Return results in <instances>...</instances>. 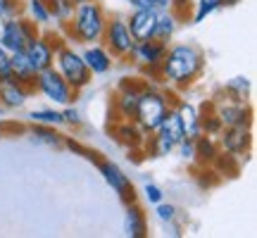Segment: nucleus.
<instances>
[{
    "mask_svg": "<svg viewBox=\"0 0 257 238\" xmlns=\"http://www.w3.org/2000/svg\"><path fill=\"white\" fill-rule=\"evenodd\" d=\"M205 69V53L193 43H176L167 48L162 64H160V79L174 88H188Z\"/></svg>",
    "mask_w": 257,
    "mask_h": 238,
    "instance_id": "obj_1",
    "label": "nucleus"
},
{
    "mask_svg": "<svg viewBox=\"0 0 257 238\" xmlns=\"http://www.w3.org/2000/svg\"><path fill=\"white\" fill-rule=\"evenodd\" d=\"M105 24H107L105 8L100 3H95V0H86V3H79L74 8L72 19L62 29L67 34V41L81 43V46H91V43H100L102 41Z\"/></svg>",
    "mask_w": 257,
    "mask_h": 238,
    "instance_id": "obj_2",
    "label": "nucleus"
},
{
    "mask_svg": "<svg viewBox=\"0 0 257 238\" xmlns=\"http://www.w3.org/2000/svg\"><path fill=\"white\" fill-rule=\"evenodd\" d=\"M172 110V102H169V95L162 91L153 88L150 83L143 86L141 91V98H138V105H136V112H134V122L138 124V129L150 136L155 134L162 119L167 117V112Z\"/></svg>",
    "mask_w": 257,
    "mask_h": 238,
    "instance_id": "obj_3",
    "label": "nucleus"
},
{
    "mask_svg": "<svg viewBox=\"0 0 257 238\" xmlns=\"http://www.w3.org/2000/svg\"><path fill=\"white\" fill-rule=\"evenodd\" d=\"M55 69L62 74L64 81L69 83L76 93L83 91V88L93 81V74L88 72L81 53L74 50L72 43H64V46H60L55 50Z\"/></svg>",
    "mask_w": 257,
    "mask_h": 238,
    "instance_id": "obj_4",
    "label": "nucleus"
},
{
    "mask_svg": "<svg viewBox=\"0 0 257 238\" xmlns=\"http://www.w3.org/2000/svg\"><path fill=\"white\" fill-rule=\"evenodd\" d=\"M34 91H38L43 98H48V100L55 102V105H62V107L64 105H72L76 100V91L64 81V76L57 72L55 67H48V69L36 74Z\"/></svg>",
    "mask_w": 257,
    "mask_h": 238,
    "instance_id": "obj_5",
    "label": "nucleus"
},
{
    "mask_svg": "<svg viewBox=\"0 0 257 238\" xmlns=\"http://www.w3.org/2000/svg\"><path fill=\"white\" fill-rule=\"evenodd\" d=\"M38 34V27L27 19L24 15L19 17H10L0 22V48H5L8 53H17L24 50L27 43Z\"/></svg>",
    "mask_w": 257,
    "mask_h": 238,
    "instance_id": "obj_6",
    "label": "nucleus"
},
{
    "mask_svg": "<svg viewBox=\"0 0 257 238\" xmlns=\"http://www.w3.org/2000/svg\"><path fill=\"white\" fill-rule=\"evenodd\" d=\"M100 43L107 48V53H110L114 60H128V57H131V50L136 46V41L131 36L124 17H107V24H105Z\"/></svg>",
    "mask_w": 257,
    "mask_h": 238,
    "instance_id": "obj_7",
    "label": "nucleus"
},
{
    "mask_svg": "<svg viewBox=\"0 0 257 238\" xmlns=\"http://www.w3.org/2000/svg\"><path fill=\"white\" fill-rule=\"evenodd\" d=\"M95 167H98V172L102 174L105 183L112 188V193H117V198H119L124 205L136 200V188H134L131 179L124 174V169H121L117 162L105 160V157H95Z\"/></svg>",
    "mask_w": 257,
    "mask_h": 238,
    "instance_id": "obj_8",
    "label": "nucleus"
},
{
    "mask_svg": "<svg viewBox=\"0 0 257 238\" xmlns=\"http://www.w3.org/2000/svg\"><path fill=\"white\" fill-rule=\"evenodd\" d=\"M212 110L219 117L221 127H245L252 129V107L248 100H231V98H219L212 100Z\"/></svg>",
    "mask_w": 257,
    "mask_h": 238,
    "instance_id": "obj_9",
    "label": "nucleus"
},
{
    "mask_svg": "<svg viewBox=\"0 0 257 238\" xmlns=\"http://www.w3.org/2000/svg\"><path fill=\"white\" fill-rule=\"evenodd\" d=\"M167 43L157 41V38H148V41H136V46L131 50V57L134 62L143 69L146 74H155L160 76V64H162V57L167 53Z\"/></svg>",
    "mask_w": 257,
    "mask_h": 238,
    "instance_id": "obj_10",
    "label": "nucleus"
},
{
    "mask_svg": "<svg viewBox=\"0 0 257 238\" xmlns=\"http://www.w3.org/2000/svg\"><path fill=\"white\" fill-rule=\"evenodd\" d=\"M219 136V150L226 157H245L252 148V129L245 127H221Z\"/></svg>",
    "mask_w": 257,
    "mask_h": 238,
    "instance_id": "obj_11",
    "label": "nucleus"
},
{
    "mask_svg": "<svg viewBox=\"0 0 257 238\" xmlns=\"http://www.w3.org/2000/svg\"><path fill=\"white\" fill-rule=\"evenodd\" d=\"M146 81H138V79H121L119 88L114 93V119H134V112H136L138 98H141V91H143Z\"/></svg>",
    "mask_w": 257,
    "mask_h": 238,
    "instance_id": "obj_12",
    "label": "nucleus"
},
{
    "mask_svg": "<svg viewBox=\"0 0 257 238\" xmlns=\"http://www.w3.org/2000/svg\"><path fill=\"white\" fill-rule=\"evenodd\" d=\"M24 55L31 62V67L38 72H43L48 67H55V48L50 43V38L46 34H36L24 48Z\"/></svg>",
    "mask_w": 257,
    "mask_h": 238,
    "instance_id": "obj_13",
    "label": "nucleus"
},
{
    "mask_svg": "<svg viewBox=\"0 0 257 238\" xmlns=\"http://www.w3.org/2000/svg\"><path fill=\"white\" fill-rule=\"evenodd\" d=\"M157 15H160V12H155V10L134 8V12L126 17V27H128V31H131L134 41H148V38H155Z\"/></svg>",
    "mask_w": 257,
    "mask_h": 238,
    "instance_id": "obj_14",
    "label": "nucleus"
},
{
    "mask_svg": "<svg viewBox=\"0 0 257 238\" xmlns=\"http://www.w3.org/2000/svg\"><path fill=\"white\" fill-rule=\"evenodd\" d=\"M112 134H114V138L119 141L121 146L128 148V150H134V153L146 150L148 136L138 129V124L134 119H117V124L112 127Z\"/></svg>",
    "mask_w": 257,
    "mask_h": 238,
    "instance_id": "obj_15",
    "label": "nucleus"
},
{
    "mask_svg": "<svg viewBox=\"0 0 257 238\" xmlns=\"http://www.w3.org/2000/svg\"><path fill=\"white\" fill-rule=\"evenodd\" d=\"M81 57L86 67H88V72L93 76H102V74H107L112 69V64H114V57L107 53V48L102 46V43H91V46H86L81 50Z\"/></svg>",
    "mask_w": 257,
    "mask_h": 238,
    "instance_id": "obj_16",
    "label": "nucleus"
},
{
    "mask_svg": "<svg viewBox=\"0 0 257 238\" xmlns=\"http://www.w3.org/2000/svg\"><path fill=\"white\" fill-rule=\"evenodd\" d=\"M31 93L34 91L24 83H19L17 79H3L0 81V105L5 110H17L29 100Z\"/></svg>",
    "mask_w": 257,
    "mask_h": 238,
    "instance_id": "obj_17",
    "label": "nucleus"
},
{
    "mask_svg": "<svg viewBox=\"0 0 257 238\" xmlns=\"http://www.w3.org/2000/svg\"><path fill=\"white\" fill-rule=\"evenodd\" d=\"M124 236H128V238H146L148 236V217L136 200L128 202L126 212H124Z\"/></svg>",
    "mask_w": 257,
    "mask_h": 238,
    "instance_id": "obj_18",
    "label": "nucleus"
},
{
    "mask_svg": "<svg viewBox=\"0 0 257 238\" xmlns=\"http://www.w3.org/2000/svg\"><path fill=\"white\" fill-rule=\"evenodd\" d=\"M10 67H12V79H17L19 83H24V86H29V88L34 91V83H36V69H34L31 62L27 60L24 50L10 53Z\"/></svg>",
    "mask_w": 257,
    "mask_h": 238,
    "instance_id": "obj_19",
    "label": "nucleus"
},
{
    "mask_svg": "<svg viewBox=\"0 0 257 238\" xmlns=\"http://www.w3.org/2000/svg\"><path fill=\"white\" fill-rule=\"evenodd\" d=\"M174 107H176V112H179V117H181L186 138L202 136L200 134V112H198V107H195L193 102H188V100H176Z\"/></svg>",
    "mask_w": 257,
    "mask_h": 238,
    "instance_id": "obj_20",
    "label": "nucleus"
},
{
    "mask_svg": "<svg viewBox=\"0 0 257 238\" xmlns=\"http://www.w3.org/2000/svg\"><path fill=\"white\" fill-rule=\"evenodd\" d=\"M29 136L34 143H41V146H48V148H55L60 150L62 148V134L57 131V127H46V124H31L29 129Z\"/></svg>",
    "mask_w": 257,
    "mask_h": 238,
    "instance_id": "obj_21",
    "label": "nucleus"
},
{
    "mask_svg": "<svg viewBox=\"0 0 257 238\" xmlns=\"http://www.w3.org/2000/svg\"><path fill=\"white\" fill-rule=\"evenodd\" d=\"M221 157V153H219V146H217V141L212 136H198L195 138V160L200 162V165H214L217 160Z\"/></svg>",
    "mask_w": 257,
    "mask_h": 238,
    "instance_id": "obj_22",
    "label": "nucleus"
},
{
    "mask_svg": "<svg viewBox=\"0 0 257 238\" xmlns=\"http://www.w3.org/2000/svg\"><path fill=\"white\" fill-rule=\"evenodd\" d=\"M160 134H165L172 143H181L186 138V131H184V124H181V117H179V112H176V107L172 105V110L167 112V117L162 119V124H160V129H157Z\"/></svg>",
    "mask_w": 257,
    "mask_h": 238,
    "instance_id": "obj_23",
    "label": "nucleus"
},
{
    "mask_svg": "<svg viewBox=\"0 0 257 238\" xmlns=\"http://www.w3.org/2000/svg\"><path fill=\"white\" fill-rule=\"evenodd\" d=\"M176 29H179V17H176L172 10H167V12H160L157 15V24H155V38L157 41H162L169 46V41L174 38Z\"/></svg>",
    "mask_w": 257,
    "mask_h": 238,
    "instance_id": "obj_24",
    "label": "nucleus"
},
{
    "mask_svg": "<svg viewBox=\"0 0 257 238\" xmlns=\"http://www.w3.org/2000/svg\"><path fill=\"white\" fill-rule=\"evenodd\" d=\"M250 88H252V81H250V76H245V74H238V76L229 79V81L221 86L224 95L231 98V100H248Z\"/></svg>",
    "mask_w": 257,
    "mask_h": 238,
    "instance_id": "obj_25",
    "label": "nucleus"
},
{
    "mask_svg": "<svg viewBox=\"0 0 257 238\" xmlns=\"http://www.w3.org/2000/svg\"><path fill=\"white\" fill-rule=\"evenodd\" d=\"M198 112H200V134H205V136H217L221 131V122H219V117L214 114V110H212V100L205 102L202 107H198Z\"/></svg>",
    "mask_w": 257,
    "mask_h": 238,
    "instance_id": "obj_26",
    "label": "nucleus"
},
{
    "mask_svg": "<svg viewBox=\"0 0 257 238\" xmlns=\"http://www.w3.org/2000/svg\"><path fill=\"white\" fill-rule=\"evenodd\" d=\"M24 12H27V19H31L36 27H46L50 22L46 0H24Z\"/></svg>",
    "mask_w": 257,
    "mask_h": 238,
    "instance_id": "obj_27",
    "label": "nucleus"
},
{
    "mask_svg": "<svg viewBox=\"0 0 257 238\" xmlns=\"http://www.w3.org/2000/svg\"><path fill=\"white\" fill-rule=\"evenodd\" d=\"M48 3V12H50V19H55L60 27H64L74 15V5L72 0H46Z\"/></svg>",
    "mask_w": 257,
    "mask_h": 238,
    "instance_id": "obj_28",
    "label": "nucleus"
},
{
    "mask_svg": "<svg viewBox=\"0 0 257 238\" xmlns=\"http://www.w3.org/2000/svg\"><path fill=\"white\" fill-rule=\"evenodd\" d=\"M31 124H46V127H64V119H62V110H34L29 114Z\"/></svg>",
    "mask_w": 257,
    "mask_h": 238,
    "instance_id": "obj_29",
    "label": "nucleus"
},
{
    "mask_svg": "<svg viewBox=\"0 0 257 238\" xmlns=\"http://www.w3.org/2000/svg\"><path fill=\"white\" fill-rule=\"evenodd\" d=\"M62 148L72 150L74 155H81V157H86V160H91V162H95V157H98V153H93L91 148L81 146V143H79L76 138H72V136H64L62 138Z\"/></svg>",
    "mask_w": 257,
    "mask_h": 238,
    "instance_id": "obj_30",
    "label": "nucleus"
},
{
    "mask_svg": "<svg viewBox=\"0 0 257 238\" xmlns=\"http://www.w3.org/2000/svg\"><path fill=\"white\" fill-rule=\"evenodd\" d=\"M24 15V0H0V22Z\"/></svg>",
    "mask_w": 257,
    "mask_h": 238,
    "instance_id": "obj_31",
    "label": "nucleus"
},
{
    "mask_svg": "<svg viewBox=\"0 0 257 238\" xmlns=\"http://www.w3.org/2000/svg\"><path fill=\"white\" fill-rule=\"evenodd\" d=\"M155 207V217L157 221H162V224H172V221H176V217H179V210H176L174 205H169V202H157V205H153Z\"/></svg>",
    "mask_w": 257,
    "mask_h": 238,
    "instance_id": "obj_32",
    "label": "nucleus"
},
{
    "mask_svg": "<svg viewBox=\"0 0 257 238\" xmlns=\"http://www.w3.org/2000/svg\"><path fill=\"white\" fill-rule=\"evenodd\" d=\"M62 119H64V124H67V127H72V129H79L83 124L81 112L74 107V102H72V105H64V107H62Z\"/></svg>",
    "mask_w": 257,
    "mask_h": 238,
    "instance_id": "obj_33",
    "label": "nucleus"
},
{
    "mask_svg": "<svg viewBox=\"0 0 257 238\" xmlns=\"http://www.w3.org/2000/svg\"><path fill=\"white\" fill-rule=\"evenodd\" d=\"M143 195H146V200L150 202V205H157V202L165 200V191L153 181H146V186H143Z\"/></svg>",
    "mask_w": 257,
    "mask_h": 238,
    "instance_id": "obj_34",
    "label": "nucleus"
},
{
    "mask_svg": "<svg viewBox=\"0 0 257 238\" xmlns=\"http://www.w3.org/2000/svg\"><path fill=\"white\" fill-rule=\"evenodd\" d=\"M174 150L181 160H195V138H184L181 143H176Z\"/></svg>",
    "mask_w": 257,
    "mask_h": 238,
    "instance_id": "obj_35",
    "label": "nucleus"
},
{
    "mask_svg": "<svg viewBox=\"0 0 257 238\" xmlns=\"http://www.w3.org/2000/svg\"><path fill=\"white\" fill-rule=\"evenodd\" d=\"M12 79V67H10V53L5 48H0V81Z\"/></svg>",
    "mask_w": 257,
    "mask_h": 238,
    "instance_id": "obj_36",
    "label": "nucleus"
},
{
    "mask_svg": "<svg viewBox=\"0 0 257 238\" xmlns=\"http://www.w3.org/2000/svg\"><path fill=\"white\" fill-rule=\"evenodd\" d=\"M240 0H224V8H233V5H238Z\"/></svg>",
    "mask_w": 257,
    "mask_h": 238,
    "instance_id": "obj_37",
    "label": "nucleus"
},
{
    "mask_svg": "<svg viewBox=\"0 0 257 238\" xmlns=\"http://www.w3.org/2000/svg\"><path fill=\"white\" fill-rule=\"evenodd\" d=\"M210 3H212V5H214V8H217V10H219V8H224V0H210Z\"/></svg>",
    "mask_w": 257,
    "mask_h": 238,
    "instance_id": "obj_38",
    "label": "nucleus"
},
{
    "mask_svg": "<svg viewBox=\"0 0 257 238\" xmlns=\"http://www.w3.org/2000/svg\"><path fill=\"white\" fill-rule=\"evenodd\" d=\"M5 112H8V110H5V107H3V105H0V117H3V114H5Z\"/></svg>",
    "mask_w": 257,
    "mask_h": 238,
    "instance_id": "obj_39",
    "label": "nucleus"
},
{
    "mask_svg": "<svg viewBox=\"0 0 257 238\" xmlns=\"http://www.w3.org/2000/svg\"><path fill=\"white\" fill-rule=\"evenodd\" d=\"M72 3L74 5H79V3H86V0H72Z\"/></svg>",
    "mask_w": 257,
    "mask_h": 238,
    "instance_id": "obj_40",
    "label": "nucleus"
},
{
    "mask_svg": "<svg viewBox=\"0 0 257 238\" xmlns=\"http://www.w3.org/2000/svg\"><path fill=\"white\" fill-rule=\"evenodd\" d=\"M3 131H5V127H0V138H3Z\"/></svg>",
    "mask_w": 257,
    "mask_h": 238,
    "instance_id": "obj_41",
    "label": "nucleus"
}]
</instances>
